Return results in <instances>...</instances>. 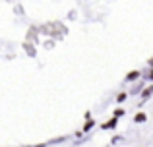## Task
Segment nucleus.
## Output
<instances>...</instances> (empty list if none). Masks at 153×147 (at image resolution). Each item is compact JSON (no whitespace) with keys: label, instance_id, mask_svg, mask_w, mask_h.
Wrapping results in <instances>:
<instances>
[{"label":"nucleus","instance_id":"f257e3e1","mask_svg":"<svg viewBox=\"0 0 153 147\" xmlns=\"http://www.w3.org/2000/svg\"><path fill=\"white\" fill-rule=\"evenodd\" d=\"M116 120H118V118H112V120L111 122H107V124H103V128H114V124H116Z\"/></svg>","mask_w":153,"mask_h":147},{"label":"nucleus","instance_id":"f03ea898","mask_svg":"<svg viewBox=\"0 0 153 147\" xmlns=\"http://www.w3.org/2000/svg\"><path fill=\"white\" fill-rule=\"evenodd\" d=\"M136 120H138V122H143V120H146V114H138V116H136Z\"/></svg>","mask_w":153,"mask_h":147}]
</instances>
